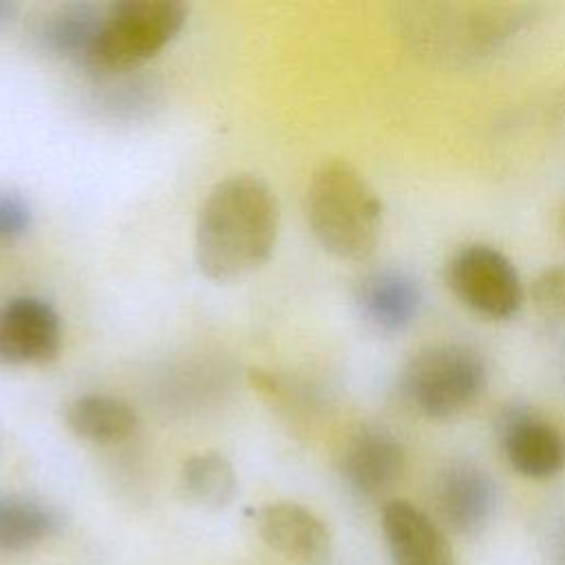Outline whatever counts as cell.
<instances>
[{
	"instance_id": "6da1fadb",
	"label": "cell",
	"mask_w": 565,
	"mask_h": 565,
	"mask_svg": "<svg viewBox=\"0 0 565 565\" xmlns=\"http://www.w3.org/2000/svg\"><path fill=\"white\" fill-rule=\"evenodd\" d=\"M280 207L271 188L254 174H234L205 196L194 227L201 274L230 282L260 267L274 252Z\"/></svg>"
},
{
	"instance_id": "7a4b0ae2",
	"label": "cell",
	"mask_w": 565,
	"mask_h": 565,
	"mask_svg": "<svg viewBox=\"0 0 565 565\" xmlns=\"http://www.w3.org/2000/svg\"><path fill=\"white\" fill-rule=\"evenodd\" d=\"M316 241L344 260L369 258L382 234V203L366 179L347 161L322 163L305 196Z\"/></svg>"
},
{
	"instance_id": "3957f363",
	"label": "cell",
	"mask_w": 565,
	"mask_h": 565,
	"mask_svg": "<svg viewBox=\"0 0 565 565\" xmlns=\"http://www.w3.org/2000/svg\"><path fill=\"white\" fill-rule=\"evenodd\" d=\"M488 386V362L466 342H437L408 358L399 393L419 415L448 419L463 413Z\"/></svg>"
},
{
	"instance_id": "277c9868",
	"label": "cell",
	"mask_w": 565,
	"mask_h": 565,
	"mask_svg": "<svg viewBox=\"0 0 565 565\" xmlns=\"http://www.w3.org/2000/svg\"><path fill=\"white\" fill-rule=\"evenodd\" d=\"M179 0H121L104 11L86 66L99 75L132 71L170 44L185 24Z\"/></svg>"
},
{
	"instance_id": "5b68a950",
	"label": "cell",
	"mask_w": 565,
	"mask_h": 565,
	"mask_svg": "<svg viewBox=\"0 0 565 565\" xmlns=\"http://www.w3.org/2000/svg\"><path fill=\"white\" fill-rule=\"evenodd\" d=\"M446 280L457 300L490 320L512 318L525 300L516 267L492 245L472 243L457 249L448 260Z\"/></svg>"
},
{
	"instance_id": "8992f818",
	"label": "cell",
	"mask_w": 565,
	"mask_h": 565,
	"mask_svg": "<svg viewBox=\"0 0 565 565\" xmlns=\"http://www.w3.org/2000/svg\"><path fill=\"white\" fill-rule=\"evenodd\" d=\"M62 349V318L38 296H15L0 305V364L42 366Z\"/></svg>"
},
{
	"instance_id": "52a82bcc",
	"label": "cell",
	"mask_w": 565,
	"mask_h": 565,
	"mask_svg": "<svg viewBox=\"0 0 565 565\" xmlns=\"http://www.w3.org/2000/svg\"><path fill=\"white\" fill-rule=\"evenodd\" d=\"M433 503L441 523L461 536L479 534L497 505L492 477L468 459L446 463L433 483Z\"/></svg>"
},
{
	"instance_id": "ba28073f",
	"label": "cell",
	"mask_w": 565,
	"mask_h": 565,
	"mask_svg": "<svg viewBox=\"0 0 565 565\" xmlns=\"http://www.w3.org/2000/svg\"><path fill=\"white\" fill-rule=\"evenodd\" d=\"M501 450L523 477L547 479L565 466V437L530 406H508L497 419Z\"/></svg>"
},
{
	"instance_id": "9c48e42d",
	"label": "cell",
	"mask_w": 565,
	"mask_h": 565,
	"mask_svg": "<svg viewBox=\"0 0 565 565\" xmlns=\"http://www.w3.org/2000/svg\"><path fill=\"white\" fill-rule=\"evenodd\" d=\"M256 527L267 547L300 565H318L331 552V534L324 521L294 501L260 508Z\"/></svg>"
},
{
	"instance_id": "30bf717a",
	"label": "cell",
	"mask_w": 565,
	"mask_h": 565,
	"mask_svg": "<svg viewBox=\"0 0 565 565\" xmlns=\"http://www.w3.org/2000/svg\"><path fill=\"white\" fill-rule=\"evenodd\" d=\"M355 307L360 318L373 331L399 333L417 318L422 309V289L404 269H373L355 287Z\"/></svg>"
},
{
	"instance_id": "8fae6325",
	"label": "cell",
	"mask_w": 565,
	"mask_h": 565,
	"mask_svg": "<svg viewBox=\"0 0 565 565\" xmlns=\"http://www.w3.org/2000/svg\"><path fill=\"white\" fill-rule=\"evenodd\" d=\"M382 532L393 565H457L441 527L411 501L382 508Z\"/></svg>"
},
{
	"instance_id": "7c38bea8",
	"label": "cell",
	"mask_w": 565,
	"mask_h": 565,
	"mask_svg": "<svg viewBox=\"0 0 565 565\" xmlns=\"http://www.w3.org/2000/svg\"><path fill=\"white\" fill-rule=\"evenodd\" d=\"M404 466L406 455L402 444L380 428L355 433L340 459V472L349 488L371 499L388 492L399 481Z\"/></svg>"
},
{
	"instance_id": "4fadbf2b",
	"label": "cell",
	"mask_w": 565,
	"mask_h": 565,
	"mask_svg": "<svg viewBox=\"0 0 565 565\" xmlns=\"http://www.w3.org/2000/svg\"><path fill=\"white\" fill-rule=\"evenodd\" d=\"M68 430L93 444H115L130 437L139 424L137 411L121 397L86 393L64 408Z\"/></svg>"
},
{
	"instance_id": "5bb4252c",
	"label": "cell",
	"mask_w": 565,
	"mask_h": 565,
	"mask_svg": "<svg viewBox=\"0 0 565 565\" xmlns=\"http://www.w3.org/2000/svg\"><path fill=\"white\" fill-rule=\"evenodd\" d=\"M62 525L60 512L29 494H0V552H26Z\"/></svg>"
},
{
	"instance_id": "9a60e30c",
	"label": "cell",
	"mask_w": 565,
	"mask_h": 565,
	"mask_svg": "<svg viewBox=\"0 0 565 565\" xmlns=\"http://www.w3.org/2000/svg\"><path fill=\"white\" fill-rule=\"evenodd\" d=\"M104 11L86 2L62 4L40 22L38 38L46 51L84 64L97 40Z\"/></svg>"
},
{
	"instance_id": "2e32d148",
	"label": "cell",
	"mask_w": 565,
	"mask_h": 565,
	"mask_svg": "<svg viewBox=\"0 0 565 565\" xmlns=\"http://www.w3.org/2000/svg\"><path fill=\"white\" fill-rule=\"evenodd\" d=\"M179 486L194 505L221 510L236 497L238 479L234 466L221 452H199L183 463Z\"/></svg>"
},
{
	"instance_id": "e0dca14e",
	"label": "cell",
	"mask_w": 565,
	"mask_h": 565,
	"mask_svg": "<svg viewBox=\"0 0 565 565\" xmlns=\"http://www.w3.org/2000/svg\"><path fill=\"white\" fill-rule=\"evenodd\" d=\"M31 225V203L15 190H0V252L22 241Z\"/></svg>"
},
{
	"instance_id": "ac0fdd59",
	"label": "cell",
	"mask_w": 565,
	"mask_h": 565,
	"mask_svg": "<svg viewBox=\"0 0 565 565\" xmlns=\"http://www.w3.org/2000/svg\"><path fill=\"white\" fill-rule=\"evenodd\" d=\"M532 302L541 316L565 320V265L545 267L534 278Z\"/></svg>"
},
{
	"instance_id": "d6986e66",
	"label": "cell",
	"mask_w": 565,
	"mask_h": 565,
	"mask_svg": "<svg viewBox=\"0 0 565 565\" xmlns=\"http://www.w3.org/2000/svg\"><path fill=\"white\" fill-rule=\"evenodd\" d=\"M554 558L558 565H565V527L558 532L556 536V545H554Z\"/></svg>"
}]
</instances>
